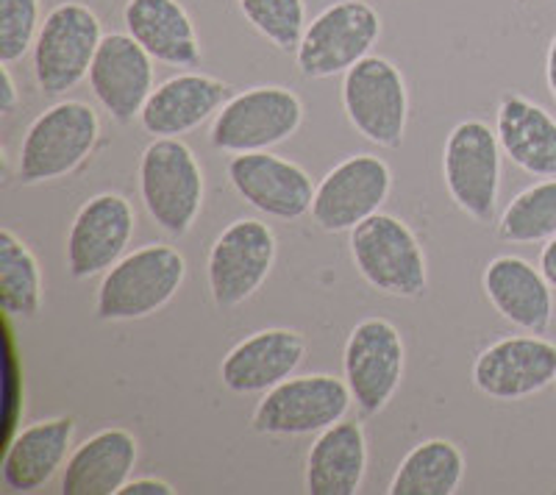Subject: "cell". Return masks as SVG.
Instances as JSON below:
<instances>
[{"label": "cell", "mask_w": 556, "mask_h": 495, "mask_svg": "<svg viewBox=\"0 0 556 495\" xmlns=\"http://www.w3.org/2000/svg\"><path fill=\"white\" fill-rule=\"evenodd\" d=\"M187 279V259L173 245H146L103 274L96 295L101 320H142L165 309Z\"/></svg>", "instance_id": "6da1fadb"}, {"label": "cell", "mask_w": 556, "mask_h": 495, "mask_svg": "<svg viewBox=\"0 0 556 495\" xmlns=\"http://www.w3.org/2000/svg\"><path fill=\"white\" fill-rule=\"evenodd\" d=\"M101 140L98 112L84 101H62L45 109L20 142L17 178L45 185L76 173Z\"/></svg>", "instance_id": "7a4b0ae2"}, {"label": "cell", "mask_w": 556, "mask_h": 495, "mask_svg": "<svg viewBox=\"0 0 556 495\" xmlns=\"http://www.w3.org/2000/svg\"><path fill=\"white\" fill-rule=\"evenodd\" d=\"M139 195L159 229L190 234L203 210V170L181 137H162L142 151Z\"/></svg>", "instance_id": "3957f363"}, {"label": "cell", "mask_w": 556, "mask_h": 495, "mask_svg": "<svg viewBox=\"0 0 556 495\" xmlns=\"http://www.w3.org/2000/svg\"><path fill=\"white\" fill-rule=\"evenodd\" d=\"M351 259L367 284L392 299H420L429 287L424 245L401 217L387 212L351 231Z\"/></svg>", "instance_id": "277c9868"}, {"label": "cell", "mask_w": 556, "mask_h": 495, "mask_svg": "<svg viewBox=\"0 0 556 495\" xmlns=\"http://www.w3.org/2000/svg\"><path fill=\"white\" fill-rule=\"evenodd\" d=\"M354 395L345 379L329 373L290 376L262 393L253 409V432L267 437H309L345 420Z\"/></svg>", "instance_id": "5b68a950"}, {"label": "cell", "mask_w": 556, "mask_h": 495, "mask_svg": "<svg viewBox=\"0 0 556 495\" xmlns=\"http://www.w3.org/2000/svg\"><path fill=\"white\" fill-rule=\"evenodd\" d=\"M101 17L84 3H59L45 14L34 42V78L45 96H64L89 78L103 42Z\"/></svg>", "instance_id": "8992f818"}, {"label": "cell", "mask_w": 556, "mask_h": 495, "mask_svg": "<svg viewBox=\"0 0 556 495\" xmlns=\"http://www.w3.org/2000/svg\"><path fill=\"white\" fill-rule=\"evenodd\" d=\"M381 37V17L365 0H340L323 9L298 45L295 64L304 78L345 76L370 56Z\"/></svg>", "instance_id": "52a82bcc"}, {"label": "cell", "mask_w": 556, "mask_h": 495, "mask_svg": "<svg viewBox=\"0 0 556 495\" xmlns=\"http://www.w3.org/2000/svg\"><path fill=\"white\" fill-rule=\"evenodd\" d=\"M304 123V101L287 87H251L231 96L208 128V142L223 153L270 151Z\"/></svg>", "instance_id": "ba28073f"}, {"label": "cell", "mask_w": 556, "mask_h": 495, "mask_svg": "<svg viewBox=\"0 0 556 495\" xmlns=\"http://www.w3.org/2000/svg\"><path fill=\"white\" fill-rule=\"evenodd\" d=\"M342 109L374 145L395 151L409 120V92L401 71L384 56H365L342 76Z\"/></svg>", "instance_id": "9c48e42d"}, {"label": "cell", "mask_w": 556, "mask_h": 495, "mask_svg": "<svg viewBox=\"0 0 556 495\" xmlns=\"http://www.w3.org/2000/svg\"><path fill=\"white\" fill-rule=\"evenodd\" d=\"M278 256V240L267 223L242 217L217 234L208 251L206 279L217 309H237L262 290Z\"/></svg>", "instance_id": "30bf717a"}, {"label": "cell", "mask_w": 556, "mask_h": 495, "mask_svg": "<svg viewBox=\"0 0 556 495\" xmlns=\"http://www.w3.org/2000/svg\"><path fill=\"white\" fill-rule=\"evenodd\" d=\"M501 142L484 120H462L443 148V178L451 201L476 223L495 217L501 192Z\"/></svg>", "instance_id": "8fae6325"}, {"label": "cell", "mask_w": 556, "mask_h": 495, "mask_svg": "<svg viewBox=\"0 0 556 495\" xmlns=\"http://www.w3.org/2000/svg\"><path fill=\"white\" fill-rule=\"evenodd\" d=\"M342 370L365 418L384 412L404 379V337L387 318H365L348 334Z\"/></svg>", "instance_id": "7c38bea8"}, {"label": "cell", "mask_w": 556, "mask_h": 495, "mask_svg": "<svg viewBox=\"0 0 556 495\" xmlns=\"http://www.w3.org/2000/svg\"><path fill=\"white\" fill-rule=\"evenodd\" d=\"M390 192V165L374 153H354L323 176L312 204V220L329 234L354 231L367 217L379 215Z\"/></svg>", "instance_id": "4fadbf2b"}, {"label": "cell", "mask_w": 556, "mask_h": 495, "mask_svg": "<svg viewBox=\"0 0 556 495\" xmlns=\"http://www.w3.org/2000/svg\"><path fill=\"white\" fill-rule=\"evenodd\" d=\"M137 229V215L126 195L101 192L89 198L76 212L67 231V270L76 281L106 274L126 256V248Z\"/></svg>", "instance_id": "5bb4252c"}, {"label": "cell", "mask_w": 556, "mask_h": 495, "mask_svg": "<svg viewBox=\"0 0 556 495\" xmlns=\"http://www.w3.org/2000/svg\"><path fill=\"white\" fill-rule=\"evenodd\" d=\"M473 384L493 401H523L556 384V345L540 334L504 337L473 363Z\"/></svg>", "instance_id": "9a60e30c"}, {"label": "cell", "mask_w": 556, "mask_h": 495, "mask_svg": "<svg viewBox=\"0 0 556 495\" xmlns=\"http://www.w3.org/2000/svg\"><path fill=\"white\" fill-rule=\"evenodd\" d=\"M226 173L245 204L276 220H298L309 215L315 204L317 187L309 173L270 151L235 153Z\"/></svg>", "instance_id": "2e32d148"}, {"label": "cell", "mask_w": 556, "mask_h": 495, "mask_svg": "<svg viewBox=\"0 0 556 495\" xmlns=\"http://www.w3.org/2000/svg\"><path fill=\"white\" fill-rule=\"evenodd\" d=\"M89 87L114 123L139 120L153 87V56L131 37L112 31L103 37L89 67Z\"/></svg>", "instance_id": "e0dca14e"}, {"label": "cell", "mask_w": 556, "mask_h": 495, "mask_svg": "<svg viewBox=\"0 0 556 495\" xmlns=\"http://www.w3.org/2000/svg\"><path fill=\"white\" fill-rule=\"evenodd\" d=\"M306 359V340L292 329H262L223 356V388L237 395H262L295 376Z\"/></svg>", "instance_id": "ac0fdd59"}, {"label": "cell", "mask_w": 556, "mask_h": 495, "mask_svg": "<svg viewBox=\"0 0 556 495\" xmlns=\"http://www.w3.org/2000/svg\"><path fill=\"white\" fill-rule=\"evenodd\" d=\"M226 81L203 73H178L159 84L148 98L139 123L153 140L181 137L201 128L208 117H215L228 101Z\"/></svg>", "instance_id": "d6986e66"}, {"label": "cell", "mask_w": 556, "mask_h": 495, "mask_svg": "<svg viewBox=\"0 0 556 495\" xmlns=\"http://www.w3.org/2000/svg\"><path fill=\"white\" fill-rule=\"evenodd\" d=\"M486 301L506 323L545 334L554 320V287L540 267L520 256H495L481 276Z\"/></svg>", "instance_id": "ffe728a7"}, {"label": "cell", "mask_w": 556, "mask_h": 495, "mask_svg": "<svg viewBox=\"0 0 556 495\" xmlns=\"http://www.w3.org/2000/svg\"><path fill=\"white\" fill-rule=\"evenodd\" d=\"M76 437L73 418H45L20 429L9 443L0 477L12 493H37L56 479L70 459Z\"/></svg>", "instance_id": "44dd1931"}, {"label": "cell", "mask_w": 556, "mask_h": 495, "mask_svg": "<svg viewBox=\"0 0 556 495\" xmlns=\"http://www.w3.org/2000/svg\"><path fill=\"white\" fill-rule=\"evenodd\" d=\"M139 445L128 429L112 426L73 448L62 470L64 495H117L137 468Z\"/></svg>", "instance_id": "7402d4cb"}, {"label": "cell", "mask_w": 556, "mask_h": 495, "mask_svg": "<svg viewBox=\"0 0 556 495\" xmlns=\"http://www.w3.org/2000/svg\"><path fill=\"white\" fill-rule=\"evenodd\" d=\"M501 151L534 178H556V117L529 98L509 92L495 115Z\"/></svg>", "instance_id": "603a6c76"}, {"label": "cell", "mask_w": 556, "mask_h": 495, "mask_svg": "<svg viewBox=\"0 0 556 495\" xmlns=\"http://www.w3.org/2000/svg\"><path fill=\"white\" fill-rule=\"evenodd\" d=\"M126 31L153 56L170 67H198L201 39L195 23L178 0H128L123 9Z\"/></svg>", "instance_id": "cb8c5ba5"}, {"label": "cell", "mask_w": 556, "mask_h": 495, "mask_svg": "<svg viewBox=\"0 0 556 495\" xmlns=\"http://www.w3.org/2000/svg\"><path fill=\"white\" fill-rule=\"evenodd\" d=\"M367 473V437L362 423L340 420L320 432L306 454L304 487L312 495H356Z\"/></svg>", "instance_id": "d4e9b609"}, {"label": "cell", "mask_w": 556, "mask_h": 495, "mask_svg": "<svg viewBox=\"0 0 556 495\" xmlns=\"http://www.w3.org/2000/svg\"><path fill=\"white\" fill-rule=\"evenodd\" d=\"M465 479V454L451 440L431 437L417 443L395 468L390 495H454Z\"/></svg>", "instance_id": "484cf974"}, {"label": "cell", "mask_w": 556, "mask_h": 495, "mask_svg": "<svg viewBox=\"0 0 556 495\" xmlns=\"http://www.w3.org/2000/svg\"><path fill=\"white\" fill-rule=\"evenodd\" d=\"M42 267L12 229H0V304L9 318L31 320L42 309Z\"/></svg>", "instance_id": "4316f807"}, {"label": "cell", "mask_w": 556, "mask_h": 495, "mask_svg": "<svg viewBox=\"0 0 556 495\" xmlns=\"http://www.w3.org/2000/svg\"><path fill=\"white\" fill-rule=\"evenodd\" d=\"M498 237L518 245L556 237V178L538 181L513 198L498 220Z\"/></svg>", "instance_id": "83f0119b"}, {"label": "cell", "mask_w": 556, "mask_h": 495, "mask_svg": "<svg viewBox=\"0 0 556 495\" xmlns=\"http://www.w3.org/2000/svg\"><path fill=\"white\" fill-rule=\"evenodd\" d=\"M242 17L251 23L262 37L278 51H298L304 39L306 26V3L304 0H237Z\"/></svg>", "instance_id": "f1b7e54d"}, {"label": "cell", "mask_w": 556, "mask_h": 495, "mask_svg": "<svg viewBox=\"0 0 556 495\" xmlns=\"http://www.w3.org/2000/svg\"><path fill=\"white\" fill-rule=\"evenodd\" d=\"M39 28V0H0V64H14L34 51Z\"/></svg>", "instance_id": "f546056e"}, {"label": "cell", "mask_w": 556, "mask_h": 495, "mask_svg": "<svg viewBox=\"0 0 556 495\" xmlns=\"http://www.w3.org/2000/svg\"><path fill=\"white\" fill-rule=\"evenodd\" d=\"M176 487L165 479H156V477H146V479H128L126 487L121 490L117 495H173Z\"/></svg>", "instance_id": "4dcf8cb0"}, {"label": "cell", "mask_w": 556, "mask_h": 495, "mask_svg": "<svg viewBox=\"0 0 556 495\" xmlns=\"http://www.w3.org/2000/svg\"><path fill=\"white\" fill-rule=\"evenodd\" d=\"M0 78H3V101H0V109H3V115H12L14 109H17L20 101V92H17V84L12 78V64H0Z\"/></svg>", "instance_id": "1f68e13d"}, {"label": "cell", "mask_w": 556, "mask_h": 495, "mask_svg": "<svg viewBox=\"0 0 556 495\" xmlns=\"http://www.w3.org/2000/svg\"><path fill=\"white\" fill-rule=\"evenodd\" d=\"M540 270L548 279V284L556 290V237H551L540 251Z\"/></svg>", "instance_id": "d6a6232c"}, {"label": "cell", "mask_w": 556, "mask_h": 495, "mask_svg": "<svg viewBox=\"0 0 556 495\" xmlns=\"http://www.w3.org/2000/svg\"><path fill=\"white\" fill-rule=\"evenodd\" d=\"M545 81H548L551 98L556 103V34L548 42V53H545Z\"/></svg>", "instance_id": "836d02e7"}]
</instances>
